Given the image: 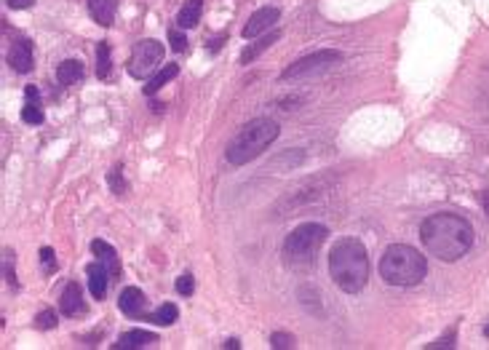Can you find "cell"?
<instances>
[{
    "label": "cell",
    "mask_w": 489,
    "mask_h": 350,
    "mask_svg": "<svg viewBox=\"0 0 489 350\" xmlns=\"http://www.w3.org/2000/svg\"><path fill=\"white\" fill-rule=\"evenodd\" d=\"M115 11H118V0H88L91 19L102 27H110L115 21Z\"/></svg>",
    "instance_id": "obj_15"
},
{
    "label": "cell",
    "mask_w": 489,
    "mask_h": 350,
    "mask_svg": "<svg viewBox=\"0 0 489 350\" xmlns=\"http://www.w3.org/2000/svg\"><path fill=\"white\" fill-rule=\"evenodd\" d=\"M59 308H61V315H67V318H75V315L86 313L81 284L70 281V284L64 286V291H61V300H59Z\"/></svg>",
    "instance_id": "obj_12"
},
{
    "label": "cell",
    "mask_w": 489,
    "mask_h": 350,
    "mask_svg": "<svg viewBox=\"0 0 489 350\" xmlns=\"http://www.w3.org/2000/svg\"><path fill=\"white\" fill-rule=\"evenodd\" d=\"M110 70H113V57H110V43H99L97 46V78L107 81L110 78Z\"/></svg>",
    "instance_id": "obj_22"
},
{
    "label": "cell",
    "mask_w": 489,
    "mask_h": 350,
    "mask_svg": "<svg viewBox=\"0 0 489 350\" xmlns=\"http://www.w3.org/2000/svg\"><path fill=\"white\" fill-rule=\"evenodd\" d=\"M343 62V51H334V48H321V51H313L307 57H300L297 62H291L281 72L284 81H291V78H305V75H313V72H321L332 64Z\"/></svg>",
    "instance_id": "obj_7"
},
{
    "label": "cell",
    "mask_w": 489,
    "mask_h": 350,
    "mask_svg": "<svg viewBox=\"0 0 489 350\" xmlns=\"http://www.w3.org/2000/svg\"><path fill=\"white\" fill-rule=\"evenodd\" d=\"M195 291V278L190 275V273H184L177 278V294H182V297H190Z\"/></svg>",
    "instance_id": "obj_24"
},
{
    "label": "cell",
    "mask_w": 489,
    "mask_h": 350,
    "mask_svg": "<svg viewBox=\"0 0 489 350\" xmlns=\"http://www.w3.org/2000/svg\"><path fill=\"white\" fill-rule=\"evenodd\" d=\"M169 43H171L174 51H184V48H187V38L182 35L180 27H177V30H169Z\"/></svg>",
    "instance_id": "obj_27"
},
{
    "label": "cell",
    "mask_w": 489,
    "mask_h": 350,
    "mask_svg": "<svg viewBox=\"0 0 489 350\" xmlns=\"http://www.w3.org/2000/svg\"><path fill=\"white\" fill-rule=\"evenodd\" d=\"M428 273L425 257L409 244H393L380 257V275L390 286H417Z\"/></svg>",
    "instance_id": "obj_4"
},
{
    "label": "cell",
    "mask_w": 489,
    "mask_h": 350,
    "mask_svg": "<svg viewBox=\"0 0 489 350\" xmlns=\"http://www.w3.org/2000/svg\"><path fill=\"white\" fill-rule=\"evenodd\" d=\"M43 107H41V91L38 86H27L24 88V107H21V121L30 126L43 124Z\"/></svg>",
    "instance_id": "obj_13"
},
{
    "label": "cell",
    "mask_w": 489,
    "mask_h": 350,
    "mask_svg": "<svg viewBox=\"0 0 489 350\" xmlns=\"http://www.w3.org/2000/svg\"><path fill=\"white\" fill-rule=\"evenodd\" d=\"M6 278H8V284H11V286L14 289H19V284H17V275H14V260H11V251H8V254H6Z\"/></svg>",
    "instance_id": "obj_29"
},
{
    "label": "cell",
    "mask_w": 489,
    "mask_h": 350,
    "mask_svg": "<svg viewBox=\"0 0 489 350\" xmlns=\"http://www.w3.org/2000/svg\"><path fill=\"white\" fill-rule=\"evenodd\" d=\"M8 64H11L17 72H30L32 64H35V48H32V41L19 38V41L14 43L11 51H8Z\"/></svg>",
    "instance_id": "obj_10"
},
{
    "label": "cell",
    "mask_w": 489,
    "mask_h": 350,
    "mask_svg": "<svg viewBox=\"0 0 489 350\" xmlns=\"http://www.w3.org/2000/svg\"><path fill=\"white\" fill-rule=\"evenodd\" d=\"M270 345L273 348H294V337L291 334H284V331H276L270 337Z\"/></svg>",
    "instance_id": "obj_28"
},
{
    "label": "cell",
    "mask_w": 489,
    "mask_h": 350,
    "mask_svg": "<svg viewBox=\"0 0 489 350\" xmlns=\"http://www.w3.org/2000/svg\"><path fill=\"white\" fill-rule=\"evenodd\" d=\"M329 230L318 222H305V225L294 227L284 241V262L291 268H305L313 262V257L318 254L321 244L326 241Z\"/></svg>",
    "instance_id": "obj_5"
},
{
    "label": "cell",
    "mask_w": 489,
    "mask_h": 350,
    "mask_svg": "<svg viewBox=\"0 0 489 350\" xmlns=\"http://www.w3.org/2000/svg\"><path fill=\"white\" fill-rule=\"evenodd\" d=\"M83 78V64L78 59H64V62L57 67V81L59 86H73Z\"/></svg>",
    "instance_id": "obj_20"
},
{
    "label": "cell",
    "mask_w": 489,
    "mask_h": 350,
    "mask_svg": "<svg viewBox=\"0 0 489 350\" xmlns=\"http://www.w3.org/2000/svg\"><path fill=\"white\" fill-rule=\"evenodd\" d=\"M107 179H110V187H113V193H118V195H123V193H126V182H123L121 179V166H115V168H113V171H110V177H107Z\"/></svg>",
    "instance_id": "obj_26"
},
{
    "label": "cell",
    "mask_w": 489,
    "mask_h": 350,
    "mask_svg": "<svg viewBox=\"0 0 489 350\" xmlns=\"http://www.w3.org/2000/svg\"><path fill=\"white\" fill-rule=\"evenodd\" d=\"M8 6H11V8H32L35 0H8Z\"/></svg>",
    "instance_id": "obj_31"
},
{
    "label": "cell",
    "mask_w": 489,
    "mask_h": 350,
    "mask_svg": "<svg viewBox=\"0 0 489 350\" xmlns=\"http://www.w3.org/2000/svg\"><path fill=\"white\" fill-rule=\"evenodd\" d=\"M35 324H38V329H54L57 327V313L54 310H43V313H38Z\"/></svg>",
    "instance_id": "obj_25"
},
{
    "label": "cell",
    "mask_w": 489,
    "mask_h": 350,
    "mask_svg": "<svg viewBox=\"0 0 489 350\" xmlns=\"http://www.w3.org/2000/svg\"><path fill=\"white\" fill-rule=\"evenodd\" d=\"M201 14H204V0H187L180 14H177V27L180 30H190L201 21Z\"/></svg>",
    "instance_id": "obj_17"
},
{
    "label": "cell",
    "mask_w": 489,
    "mask_h": 350,
    "mask_svg": "<svg viewBox=\"0 0 489 350\" xmlns=\"http://www.w3.org/2000/svg\"><path fill=\"white\" fill-rule=\"evenodd\" d=\"M163 54H166V46L155 38H147L140 41L131 51V59H128V75L144 81V78H153L158 72V64L163 62Z\"/></svg>",
    "instance_id": "obj_6"
},
{
    "label": "cell",
    "mask_w": 489,
    "mask_h": 350,
    "mask_svg": "<svg viewBox=\"0 0 489 350\" xmlns=\"http://www.w3.org/2000/svg\"><path fill=\"white\" fill-rule=\"evenodd\" d=\"M454 345V331H449L447 337H441V340H436V342H430L428 350H436V348H452Z\"/></svg>",
    "instance_id": "obj_30"
},
{
    "label": "cell",
    "mask_w": 489,
    "mask_h": 350,
    "mask_svg": "<svg viewBox=\"0 0 489 350\" xmlns=\"http://www.w3.org/2000/svg\"><path fill=\"white\" fill-rule=\"evenodd\" d=\"M91 251H94V257H97L99 262H104V265L110 268L113 275H121V260H118V251L110 246L107 241H102V238L91 241Z\"/></svg>",
    "instance_id": "obj_16"
},
{
    "label": "cell",
    "mask_w": 489,
    "mask_h": 350,
    "mask_svg": "<svg viewBox=\"0 0 489 350\" xmlns=\"http://www.w3.org/2000/svg\"><path fill=\"white\" fill-rule=\"evenodd\" d=\"M281 19V8H276V6H265V8H260V11H254L249 21H246L244 27V38L246 41H251V38H257V35H262L265 30H270L276 21Z\"/></svg>",
    "instance_id": "obj_8"
},
{
    "label": "cell",
    "mask_w": 489,
    "mask_h": 350,
    "mask_svg": "<svg viewBox=\"0 0 489 350\" xmlns=\"http://www.w3.org/2000/svg\"><path fill=\"white\" fill-rule=\"evenodd\" d=\"M177 318H180V308H177L174 302H166V305H161L155 313L147 315V321H153V324H158V327H169V324H174Z\"/></svg>",
    "instance_id": "obj_21"
},
{
    "label": "cell",
    "mask_w": 489,
    "mask_h": 350,
    "mask_svg": "<svg viewBox=\"0 0 489 350\" xmlns=\"http://www.w3.org/2000/svg\"><path fill=\"white\" fill-rule=\"evenodd\" d=\"M38 257H41V265L48 275H51V273H57V254H54V249L43 246L41 251H38Z\"/></svg>",
    "instance_id": "obj_23"
},
{
    "label": "cell",
    "mask_w": 489,
    "mask_h": 350,
    "mask_svg": "<svg viewBox=\"0 0 489 350\" xmlns=\"http://www.w3.org/2000/svg\"><path fill=\"white\" fill-rule=\"evenodd\" d=\"M278 38H281V32L276 30V32H267L265 38H260V41L249 43V46H246V48H244V54H241V64L254 62V59H257V57H260L262 51H267V48H270L273 43L278 41Z\"/></svg>",
    "instance_id": "obj_19"
},
{
    "label": "cell",
    "mask_w": 489,
    "mask_h": 350,
    "mask_svg": "<svg viewBox=\"0 0 489 350\" xmlns=\"http://www.w3.org/2000/svg\"><path fill=\"white\" fill-rule=\"evenodd\" d=\"M420 241L425 244L430 257L441 262H457L473 246V227L460 214L439 211L420 225Z\"/></svg>",
    "instance_id": "obj_1"
},
{
    "label": "cell",
    "mask_w": 489,
    "mask_h": 350,
    "mask_svg": "<svg viewBox=\"0 0 489 350\" xmlns=\"http://www.w3.org/2000/svg\"><path fill=\"white\" fill-rule=\"evenodd\" d=\"M224 348H241V342H238V340H227Z\"/></svg>",
    "instance_id": "obj_33"
},
{
    "label": "cell",
    "mask_w": 489,
    "mask_h": 350,
    "mask_svg": "<svg viewBox=\"0 0 489 350\" xmlns=\"http://www.w3.org/2000/svg\"><path fill=\"white\" fill-rule=\"evenodd\" d=\"M155 342H158V334H153V331H147V329H131V331H123L113 348L140 350V348H147V345H155Z\"/></svg>",
    "instance_id": "obj_14"
},
{
    "label": "cell",
    "mask_w": 489,
    "mask_h": 350,
    "mask_svg": "<svg viewBox=\"0 0 489 350\" xmlns=\"http://www.w3.org/2000/svg\"><path fill=\"white\" fill-rule=\"evenodd\" d=\"M481 201H484V211H487V217H489V190L481 195Z\"/></svg>",
    "instance_id": "obj_32"
},
{
    "label": "cell",
    "mask_w": 489,
    "mask_h": 350,
    "mask_svg": "<svg viewBox=\"0 0 489 350\" xmlns=\"http://www.w3.org/2000/svg\"><path fill=\"white\" fill-rule=\"evenodd\" d=\"M278 134H281V126L270 118H254V121L244 124L227 144V153H224L227 164L246 166L257 155H262L267 147L278 139Z\"/></svg>",
    "instance_id": "obj_3"
},
{
    "label": "cell",
    "mask_w": 489,
    "mask_h": 350,
    "mask_svg": "<svg viewBox=\"0 0 489 350\" xmlns=\"http://www.w3.org/2000/svg\"><path fill=\"white\" fill-rule=\"evenodd\" d=\"M329 275L345 294H358L369 281V254L358 238H340L329 254Z\"/></svg>",
    "instance_id": "obj_2"
},
{
    "label": "cell",
    "mask_w": 489,
    "mask_h": 350,
    "mask_svg": "<svg viewBox=\"0 0 489 350\" xmlns=\"http://www.w3.org/2000/svg\"><path fill=\"white\" fill-rule=\"evenodd\" d=\"M180 75V64H166V67H161L153 78H147V86H144V97H153V94H158L163 86L169 81H174Z\"/></svg>",
    "instance_id": "obj_18"
},
{
    "label": "cell",
    "mask_w": 489,
    "mask_h": 350,
    "mask_svg": "<svg viewBox=\"0 0 489 350\" xmlns=\"http://www.w3.org/2000/svg\"><path fill=\"white\" fill-rule=\"evenodd\" d=\"M118 308L121 313H126L128 318H142L144 310H147V297L142 294V289L137 286H126L118 297Z\"/></svg>",
    "instance_id": "obj_11"
},
{
    "label": "cell",
    "mask_w": 489,
    "mask_h": 350,
    "mask_svg": "<svg viewBox=\"0 0 489 350\" xmlns=\"http://www.w3.org/2000/svg\"><path fill=\"white\" fill-rule=\"evenodd\" d=\"M86 275H88V291H91V297H94V300H104V294H107V289H110V278H113L110 268L97 260V262H91V265L86 268Z\"/></svg>",
    "instance_id": "obj_9"
},
{
    "label": "cell",
    "mask_w": 489,
    "mask_h": 350,
    "mask_svg": "<svg viewBox=\"0 0 489 350\" xmlns=\"http://www.w3.org/2000/svg\"><path fill=\"white\" fill-rule=\"evenodd\" d=\"M484 334H487V337H489V327H487V329H484Z\"/></svg>",
    "instance_id": "obj_34"
}]
</instances>
